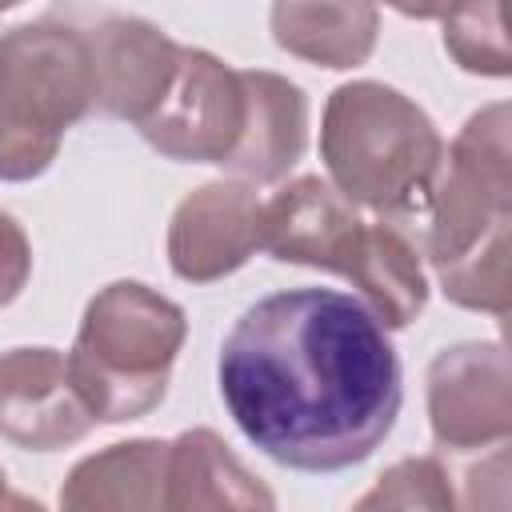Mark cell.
I'll list each match as a JSON object with an SVG mask.
<instances>
[{
    "mask_svg": "<svg viewBox=\"0 0 512 512\" xmlns=\"http://www.w3.org/2000/svg\"><path fill=\"white\" fill-rule=\"evenodd\" d=\"M344 280L360 288L384 328H408L428 304L420 252L396 224H364L348 256Z\"/></svg>",
    "mask_w": 512,
    "mask_h": 512,
    "instance_id": "cell-16",
    "label": "cell"
},
{
    "mask_svg": "<svg viewBox=\"0 0 512 512\" xmlns=\"http://www.w3.org/2000/svg\"><path fill=\"white\" fill-rule=\"evenodd\" d=\"M168 492V440H124L96 456H84L64 488L60 508L68 512H156Z\"/></svg>",
    "mask_w": 512,
    "mask_h": 512,
    "instance_id": "cell-13",
    "label": "cell"
},
{
    "mask_svg": "<svg viewBox=\"0 0 512 512\" xmlns=\"http://www.w3.org/2000/svg\"><path fill=\"white\" fill-rule=\"evenodd\" d=\"M184 336V308L148 284L116 280L100 288L84 308L72 352L64 356L68 376L96 424L148 416L168 392Z\"/></svg>",
    "mask_w": 512,
    "mask_h": 512,
    "instance_id": "cell-4",
    "label": "cell"
},
{
    "mask_svg": "<svg viewBox=\"0 0 512 512\" xmlns=\"http://www.w3.org/2000/svg\"><path fill=\"white\" fill-rule=\"evenodd\" d=\"M96 104L88 36L68 24H24L0 36V180H36L64 132Z\"/></svg>",
    "mask_w": 512,
    "mask_h": 512,
    "instance_id": "cell-5",
    "label": "cell"
},
{
    "mask_svg": "<svg viewBox=\"0 0 512 512\" xmlns=\"http://www.w3.org/2000/svg\"><path fill=\"white\" fill-rule=\"evenodd\" d=\"M432 440L452 452L496 448L512 432V372L500 344H452L428 364Z\"/></svg>",
    "mask_w": 512,
    "mask_h": 512,
    "instance_id": "cell-7",
    "label": "cell"
},
{
    "mask_svg": "<svg viewBox=\"0 0 512 512\" xmlns=\"http://www.w3.org/2000/svg\"><path fill=\"white\" fill-rule=\"evenodd\" d=\"M320 160L352 204L404 220L428 212L444 140L404 92L380 80H352L324 104Z\"/></svg>",
    "mask_w": 512,
    "mask_h": 512,
    "instance_id": "cell-3",
    "label": "cell"
},
{
    "mask_svg": "<svg viewBox=\"0 0 512 512\" xmlns=\"http://www.w3.org/2000/svg\"><path fill=\"white\" fill-rule=\"evenodd\" d=\"M0 508H32V512H36L40 504H36L32 496L12 492V488H8V476H4V468H0Z\"/></svg>",
    "mask_w": 512,
    "mask_h": 512,
    "instance_id": "cell-21",
    "label": "cell"
},
{
    "mask_svg": "<svg viewBox=\"0 0 512 512\" xmlns=\"http://www.w3.org/2000/svg\"><path fill=\"white\" fill-rule=\"evenodd\" d=\"M272 40L320 68H356L372 56L380 36V12L372 0H276Z\"/></svg>",
    "mask_w": 512,
    "mask_h": 512,
    "instance_id": "cell-14",
    "label": "cell"
},
{
    "mask_svg": "<svg viewBox=\"0 0 512 512\" xmlns=\"http://www.w3.org/2000/svg\"><path fill=\"white\" fill-rule=\"evenodd\" d=\"M96 416L80 400L68 360L56 348L0 352V436L28 452H52L84 440Z\"/></svg>",
    "mask_w": 512,
    "mask_h": 512,
    "instance_id": "cell-9",
    "label": "cell"
},
{
    "mask_svg": "<svg viewBox=\"0 0 512 512\" xmlns=\"http://www.w3.org/2000/svg\"><path fill=\"white\" fill-rule=\"evenodd\" d=\"M388 8H396L400 16H412V20H436L444 16L456 0H384Z\"/></svg>",
    "mask_w": 512,
    "mask_h": 512,
    "instance_id": "cell-20",
    "label": "cell"
},
{
    "mask_svg": "<svg viewBox=\"0 0 512 512\" xmlns=\"http://www.w3.org/2000/svg\"><path fill=\"white\" fill-rule=\"evenodd\" d=\"M168 512L196 508H276V496L252 476L212 428H192L168 440Z\"/></svg>",
    "mask_w": 512,
    "mask_h": 512,
    "instance_id": "cell-15",
    "label": "cell"
},
{
    "mask_svg": "<svg viewBox=\"0 0 512 512\" xmlns=\"http://www.w3.org/2000/svg\"><path fill=\"white\" fill-rule=\"evenodd\" d=\"M452 484L436 456H408L392 464L372 492L356 500V508H452Z\"/></svg>",
    "mask_w": 512,
    "mask_h": 512,
    "instance_id": "cell-18",
    "label": "cell"
},
{
    "mask_svg": "<svg viewBox=\"0 0 512 512\" xmlns=\"http://www.w3.org/2000/svg\"><path fill=\"white\" fill-rule=\"evenodd\" d=\"M248 96L236 68L204 48H184L156 108L136 124L140 136L168 160L224 164L244 132Z\"/></svg>",
    "mask_w": 512,
    "mask_h": 512,
    "instance_id": "cell-6",
    "label": "cell"
},
{
    "mask_svg": "<svg viewBox=\"0 0 512 512\" xmlns=\"http://www.w3.org/2000/svg\"><path fill=\"white\" fill-rule=\"evenodd\" d=\"M264 200L248 180H212L188 192L168 224V264L188 284H212L260 248Z\"/></svg>",
    "mask_w": 512,
    "mask_h": 512,
    "instance_id": "cell-8",
    "label": "cell"
},
{
    "mask_svg": "<svg viewBox=\"0 0 512 512\" xmlns=\"http://www.w3.org/2000/svg\"><path fill=\"white\" fill-rule=\"evenodd\" d=\"M16 4H24V0H0V12H8V8H16Z\"/></svg>",
    "mask_w": 512,
    "mask_h": 512,
    "instance_id": "cell-22",
    "label": "cell"
},
{
    "mask_svg": "<svg viewBox=\"0 0 512 512\" xmlns=\"http://www.w3.org/2000/svg\"><path fill=\"white\" fill-rule=\"evenodd\" d=\"M28 276H32V244L24 228L8 212H0V308L24 292Z\"/></svg>",
    "mask_w": 512,
    "mask_h": 512,
    "instance_id": "cell-19",
    "label": "cell"
},
{
    "mask_svg": "<svg viewBox=\"0 0 512 512\" xmlns=\"http://www.w3.org/2000/svg\"><path fill=\"white\" fill-rule=\"evenodd\" d=\"M240 80L248 96V116L232 156L220 168L236 172L248 184L284 180L308 144V100L288 76L264 68H248L240 72Z\"/></svg>",
    "mask_w": 512,
    "mask_h": 512,
    "instance_id": "cell-12",
    "label": "cell"
},
{
    "mask_svg": "<svg viewBox=\"0 0 512 512\" xmlns=\"http://www.w3.org/2000/svg\"><path fill=\"white\" fill-rule=\"evenodd\" d=\"M512 112L488 104L464 120L428 196V260L444 296L504 316L512 304Z\"/></svg>",
    "mask_w": 512,
    "mask_h": 512,
    "instance_id": "cell-2",
    "label": "cell"
},
{
    "mask_svg": "<svg viewBox=\"0 0 512 512\" xmlns=\"http://www.w3.org/2000/svg\"><path fill=\"white\" fill-rule=\"evenodd\" d=\"M84 36L92 52L96 108H104L116 120L140 124L164 96L176 72L180 44L156 24L136 16H108Z\"/></svg>",
    "mask_w": 512,
    "mask_h": 512,
    "instance_id": "cell-11",
    "label": "cell"
},
{
    "mask_svg": "<svg viewBox=\"0 0 512 512\" xmlns=\"http://www.w3.org/2000/svg\"><path fill=\"white\" fill-rule=\"evenodd\" d=\"M364 220L356 204L320 176H300L264 200L260 248L280 264H308L344 276Z\"/></svg>",
    "mask_w": 512,
    "mask_h": 512,
    "instance_id": "cell-10",
    "label": "cell"
},
{
    "mask_svg": "<svg viewBox=\"0 0 512 512\" xmlns=\"http://www.w3.org/2000/svg\"><path fill=\"white\" fill-rule=\"evenodd\" d=\"M508 0H456L444 12V48L448 56L476 76H508V32H504Z\"/></svg>",
    "mask_w": 512,
    "mask_h": 512,
    "instance_id": "cell-17",
    "label": "cell"
},
{
    "mask_svg": "<svg viewBox=\"0 0 512 512\" xmlns=\"http://www.w3.org/2000/svg\"><path fill=\"white\" fill-rule=\"evenodd\" d=\"M216 380L248 444L296 472L368 460L404 400L384 324L336 288L256 300L224 336Z\"/></svg>",
    "mask_w": 512,
    "mask_h": 512,
    "instance_id": "cell-1",
    "label": "cell"
}]
</instances>
